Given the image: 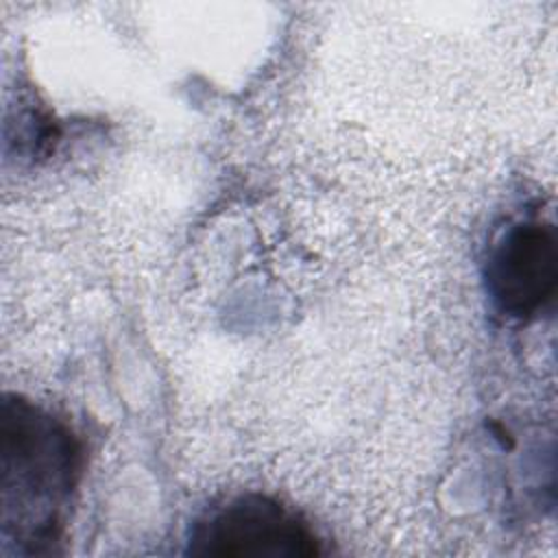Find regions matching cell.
<instances>
[{
  "label": "cell",
  "instance_id": "obj_1",
  "mask_svg": "<svg viewBox=\"0 0 558 558\" xmlns=\"http://www.w3.org/2000/svg\"><path fill=\"white\" fill-rule=\"evenodd\" d=\"M2 554H48L83 473V447L48 410L4 395L0 412Z\"/></svg>",
  "mask_w": 558,
  "mask_h": 558
},
{
  "label": "cell",
  "instance_id": "obj_2",
  "mask_svg": "<svg viewBox=\"0 0 558 558\" xmlns=\"http://www.w3.org/2000/svg\"><path fill=\"white\" fill-rule=\"evenodd\" d=\"M194 556H318L320 538L294 510L270 495L244 493L201 517L187 541Z\"/></svg>",
  "mask_w": 558,
  "mask_h": 558
},
{
  "label": "cell",
  "instance_id": "obj_3",
  "mask_svg": "<svg viewBox=\"0 0 558 558\" xmlns=\"http://www.w3.org/2000/svg\"><path fill=\"white\" fill-rule=\"evenodd\" d=\"M493 305L514 318H536L558 286V235L547 220H517L490 244L484 264Z\"/></svg>",
  "mask_w": 558,
  "mask_h": 558
}]
</instances>
